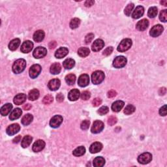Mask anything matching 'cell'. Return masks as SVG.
<instances>
[{
  "instance_id": "obj_1",
  "label": "cell",
  "mask_w": 167,
  "mask_h": 167,
  "mask_svg": "<svg viewBox=\"0 0 167 167\" xmlns=\"http://www.w3.org/2000/svg\"><path fill=\"white\" fill-rule=\"evenodd\" d=\"M26 66V61L23 59H19L16 61L12 65V71L16 74H19L24 70Z\"/></svg>"
},
{
  "instance_id": "obj_2",
  "label": "cell",
  "mask_w": 167,
  "mask_h": 167,
  "mask_svg": "<svg viewBox=\"0 0 167 167\" xmlns=\"http://www.w3.org/2000/svg\"><path fill=\"white\" fill-rule=\"evenodd\" d=\"M104 73L102 70H96L91 75V80L93 84L95 85L101 84L104 79Z\"/></svg>"
},
{
  "instance_id": "obj_3",
  "label": "cell",
  "mask_w": 167,
  "mask_h": 167,
  "mask_svg": "<svg viewBox=\"0 0 167 167\" xmlns=\"http://www.w3.org/2000/svg\"><path fill=\"white\" fill-rule=\"evenodd\" d=\"M132 46V41L130 39H125L122 40L117 46V50L120 52H124L129 50Z\"/></svg>"
},
{
  "instance_id": "obj_4",
  "label": "cell",
  "mask_w": 167,
  "mask_h": 167,
  "mask_svg": "<svg viewBox=\"0 0 167 167\" xmlns=\"http://www.w3.org/2000/svg\"><path fill=\"white\" fill-rule=\"evenodd\" d=\"M151 160H152V155L148 152L141 154L138 157V163L142 164H148L151 162Z\"/></svg>"
},
{
  "instance_id": "obj_5",
  "label": "cell",
  "mask_w": 167,
  "mask_h": 167,
  "mask_svg": "<svg viewBox=\"0 0 167 167\" xmlns=\"http://www.w3.org/2000/svg\"><path fill=\"white\" fill-rule=\"evenodd\" d=\"M127 60L124 56H117L113 61V66L117 69L122 68L127 64Z\"/></svg>"
},
{
  "instance_id": "obj_6",
  "label": "cell",
  "mask_w": 167,
  "mask_h": 167,
  "mask_svg": "<svg viewBox=\"0 0 167 167\" xmlns=\"http://www.w3.org/2000/svg\"><path fill=\"white\" fill-rule=\"evenodd\" d=\"M104 129V124L100 120H96L93 122L92 127H91V131L94 134H97L101 132Z\"/></svg>"
},
{
  "instance_id": "obj_7",
  "label": "cell",
  "mask_w": 167,
  "mask_h": 167,
  "mask_svg": "<svg viewBox=\"0 0 167 167\" xmlns=\"http://www.w3.org/2000/svg\"><path fill=\"white\" fill-rule=\"evenodd\" d=\"M41 71V65L38 64H35L32 65L30 67V70H29V74L30 77L31 78H35L38 77Z\"/></svg>"
},
{
  "instance_id": "obj_8",
  "label": "cell",
  "mask_w": 167,
  "mask_h": 167,
  "mask_svg": "<svg viewBox=\"0 0 167 167\" xmlns=\"http://www.w3.org/2000/svg\"><path fill=\"white\" fill-rule=\"evenodd\" d=\"M47 54V50L44 47L39 46L33 51V56L36 59H40L44 57Z\"/></svg>"
},
{
  "instance_id": "obj_9",
  "label": "cell",
  "mask_w": 167,
  "mask_h": 167,
  "mask_svg": "<svg viewBox=\"0 0 167 167\" xmlns=\"http://www.w3.org/2000/svg\"><path fill=\"white\" fill-rule=\"evenodd\" d=\"M163 27L160 24H157L154 26L151 29L150 31V34L153 37H157L161 35L163 31Z\"/></svg>"
},
{
  "instance_id": "obj_10",
  "label": "cell",
  "mask_w": 167,
  "mask_h": 167,
  "mask_svg": "<svg viewBox=\"0 0 167 167\" xmlns=\"http://www.w3.org/2000/svg\"><path fill=\"white\" fill-rule=\"evenodd\" d=\"M63 122V117L59 115H56L51 119L50 121V125L53 128H57Z\"/></svg>"
},
{
  "instance_id": "obj_11",
  "label": "cell",
  "mask_w": 167,
  "mask_h": 167,
  "mask_svg": "<svg viewBox=\"0 0 167 167\" xmlns=\"http://www.w3.org/2000/svg\"><path fill=\"white\" fill-rule=\"evenodd\" d=\"M33 47V43L30 41H26L21 46V52L23 53H29L31 51Z\"/></svg>"
},
{
  "instance_id": "obj_12",
  "label": "cell",
  "mask_w": 167,
  "mask_h": 167,
  "mask_svg": "<svg viewBox=\"0 0 167 167\" xmlns=\"http://www.w3.org/2000/svg\"><path fill=\"white\" fill-rule=\"evenodd\" d=\"M89 83H90V77L88 75H82L78 78V84L80 87H86L89 84Z\"/></svg>"
},
{
  "instance_id": "obj_13",
  "label": "cell",
  "mask_w": 167,
  "mask_h": 167,
  "mask_svg": "<svg viewBox=\"0 0 167 167\" xmlns=\"http://www.w3.org/2000/svg\"><path fill=\"white\" fill-rule=\"evenodd\" d=\"M20 129V125L18 124H14L9 125V126L7 128L6 132L7 133V135L12 136L17 134V133L19 131Z\"/></svg>"
},
{
  "instance_id": "obj_14",
  "label": "cell",
  "mask_w": 167,
  "mask_h": 167,
  "mask_svg": "<svg viewBox=\"0 0 167 167\" xmlns=\"http://www.w3.org/2000/svg\"><path fill=\"white\" fill-rule=\"evenodd\" d=\"M104 46V43L102 39H97L93 42V43L91 46V49L93 52H99L103 48Z\"/></svg>"
},
{
  "instance_id": "obj_15",
  "label": "cell",
  "mask_w": 167,
  "mask_h": 167,
  "mask_svg": "<svg viewBox=\"0 0 167 167\" xmlns=\"http://www.w3.org/2000/svg\"><path fill=\"white\" fill-rule=\"evenodd\" d=\"M45 147V142L42 140H38L33 144V151L34 152H39L43 150Z\"/></svg>"
},
{
  "instance_id": "obj_16",
  "label": "cell",
  "mask_w": 167,
  "mask_h": 167,
  "mask_svg": "<svg viewBox=\"0 0 167 167\" xmlns=\"http://www.w3.org/2000/svg\"><path fill=\"white\" fill-rule=\"evenodd\" d=\"M61 85V82L59 79H52L48 84V87L51 91H56L58 90Z\"/></svg>"
},
{
  "instance_id": "obj_17",
  "label": "cell",
  "mask_w": 167,
  "mask_h": 167,
  "mask_svg": "<svg viewBox=\"0 0 167 167\" xmlns=\"http://www.w3.org/2000/svg\"><path fill=\"white\" fill-rule=\"evenodd\" d=\"M80 91L77 89H73V90H70L68 94V99L71 101H75L78 100V98L80 97Z\"/></svg>"
},
{
  "instance_id": "obj_18",
  "label": "cell",
  "mask_w": 167,
  "mask_h": 167,
  "mask_svg": "<svg viewBox=\"0 0 167 167\" xmlns=\"http://www.w3.org/2000/svg\"><path fill=\"white\" fill-rule=\"evenodd\" d=\"M27 99V96L24 93H20L16 95L14 98V103L17 105H20V104H23L26 101Z\"/></svg>"
},
{
  "instance_id": "obj_19",
  "label": "cell",
  "mask_w": 167,
  "mask_h": 167,
  "mask_svg": "<svg viewBox=\"0 0 167 167\" xmlns=\"http://www.w3.org/2000/svg\"><path fill=\"white\" fill-rule=\"evenodd\" d=\"M144 13V9L142 6H138L136 7L134 11L132 14V17L134 19H138L140 18L141 17H142Z\"/></svg>"
},
{
  "instance_id": "obj_20",
  "label": "cell",
  "mask_w": 167,
  "mask_h": 167,
  "mask_svg": "<svg viewBox=\"0 0 167 167\" xmlns=\"http://www.w3.org/2000/svg\"><path fill=\"white\" fill-rule=\"evenodd\" d=\"M149 26V21L147 19H142L139 21L136 26V28L138 30L143 31L146 30Z\"/></svg>"
},
{
  "instance_id": "obj_21",
  "label": "cell",
  "mask_w": 167,
  "mask_h": 167,
  "mask_svg": "<svg viewBox=\"0 0 167 167\" xmlns=\"http://www.w3.org/2000/svg\"><path fill=\"white\" fill-rule=\"evenodd\" d=\"M68 53H69V50H68L67 48H65V47H61V48L57 50L56 53H55V56H56V58L61 59L64 57L65 56H66Z\"/></svg>"
},
{
  "instance_id": "obj_22",
  "label": "cell",
  "mask_w": 167,
  "mask_h": 167,
  "mask_svg": "<svg viewBox=\"0 0 167 167\" xmlns=\"http://www.w3.org/2000/svg\"><path fill=\"white\" fill-rule=\"evenodd\" d=\"M102 149H103V144L100 142H96L91 145L90 151L91 153H97L101 151Z\"/></svg>"
},
{
  "instance_id": "obj_23",
  "label": "cell",
  "mask_w": 167,
  "mask_h": 167,
  "mask_svg": "<svg viewBox=\"0 0 167 167\" xmlns=\"http://www.w3.org/2000/svg\"><path fill=\"white\" fill-rule=\"evenodd\" d=\"M44 36H45V34L43 30H38L34 33L33 40L37 43H40L44 39Z\"/></svg>"
},
{
  "instance_id": "obj_24",
  "label": "cell",
  "mask_w": 167,
  "mask_h": 167,
  "mask_svg": "<svg viewBox=\"0 0 167 167\" xmlns=\"http://www.w3.org/2000/svg\"><path fill=\"white\" fill-rule=\"evenodd\" d=\"M22 114V110L20 108H15L14 110H13L11 113H10L9 116V119L10 120H12V121L17 119L21 116Z\"/></svg>"
},
{
  "instance_id": "obj_25",
  "label": "cell",
  "mask_w": 167,
  "mask_h": 167,
  "mask_svg": "<svg viewBox=\"0 0 167 167\" xmlns=\"http://www.w3.org/2000/svg\"><path fill=\"white\" fill-rule=\"evenodd\" d=\"M124 102L122 101H117L112 104V110L114 112H118L123 108L124 106Z\"/></svg>"
},
{
  "instance_id": "obj_26",
  "label": "cell",
  "mask_w": 167,
  "mask_h": 167,
  "mask_svg": "<svg viewBox=\"0 0 167 167\" xmlns=\"http://www.w3.org/2000/svg\"><path fill=\"white\" fill-rule=\"evenodd\" d=\"M12 108V105L10 103H7L3 106L1 108V114L3 116H6L9 114Z\"/></svg>"
},
{
  "instance_id": "obj_27",
  "label": "cell",
  "mask_w": 167,
  "mask_h": 167,
  "mask_svg": "<svg viewBox=\"0 0 167 167\" xmlns=\"http://www.w3.org/2000/svg\"><path fill=\"white\" fill-rule=\"evenodd\" d=\"M61 67L59 63H54L52 64L50 69V71L52 75H58L61 72Z\"/></svg>"
},
{
  "instance_id": "obj_28",
  "label": "cell",
  "mask_w": 167,
  "mask_h": 167,
  "mask_svg": "<svg viewBox=\"0 0 167 167\" xmlns=\"http://www.w3.org/2000/svg\"><path fill=\"white\" fill-rule=\"evenodd\" d=\"M32 140L33 138L31 137V136L30 135L25 136L22 140V142H21V146H22V147L23 148H28V146L31 144V142H32Z\"/></svg>"
},
{
  "instance_id": "obj_29",
  "label": "cell",
  "mask_w": 167,
  "mask_h": 167,
  "mask_svg": "<svg viewBox=\"0 0 167 167\" xmlns=\"http://www.w3.org/2000/svg\"><path fill=\"white\" fill-rule=\"evenodd\" d=\"M75 65V61L72 59H67L63 63V66L66 69H71L72 68L74 67Z\"/></svg>"
},
{
  "instance_id": "obj_30",
  "label": "cell",
  "mask_w": 167,
  "mask_h": 167,
  "mask_svg": "<svg viewBox=\"0 0 167 167\" xmlns=\"http://www.w3.org/2000/svg\"><path fill=\"white\" fill-rule=\"evenodd\" d=\"M20 44V40L19 39H14L10 42L9 44V48L10 50L14 51L17 50Z\"/></svg>"
},
{
  "instance_id": "obj_31",
  "label": "cell",
  "mask_w": 167,
  "mask_h": 167,
  "mask_svg": "<svg viewBox=\"0 0 167 167\" xmlns=\"http://www.w3.org/2000/svg\"><path fill=\"white\" fill-rule=\"evenodd\" d=\"M39 97V91L37 89L31 90L28 94V98L30 101H35Z\"/></svg>"
},
{
  "instance_id": "obj_32",
  "label": "cell",
  "mask_w": 167,
  "mask_h": 167,
  "mask_svg": "<svg viewBox=\"0 0 167 167\" xmlns=\"http://www.w3.org/2000/svg\"><path fill=\"white\" fill-rule=\"evenodd\" d=\"M105 164V160L102 157H97L93 160V166L95 167H102Z\"/></svg>"
},
{
  "instance_id": "obj_33",
  "label": "cell",
  "mask_w": 167,
  "mask_h": 167,
  "mask_svg": "<svg viewBox=\"0 0 167 167\" xmlns=\"http://www.w3.org/2000/svg\"><path fill=\"white\" fill-rule=\"evenodd\" d=\"M33 117L31 114H28L25 115L24 116L22 117V124L23 125H28L29 124H30L33 121Z\"/></svg>"
},
{
  "instance_id": "obj_34",
  "label": "cell",
  "mask_w": 167,
  "mask_h": 167,
  "mask_svg": "<svg viewBox=\"0 0 167 167\" xmlns=\"http://www.w3.org/2000/svg\"><path fill=\"white\" fill-rule=\"evenodd\" d=\"M86 153V148L84 146H80L73 151L72 154L75 157H80Z\"/></svg>"
},
{
  "instance_id": "obj_35",
  "label": "cell",
  "mask_w": 167,
  "mask_h": 167,
  "mask_svg": "<svg viewBox=\"0 0 167 167\" xmlns=\"http://www.w3.org/2000/svg\"><path fill=\"white\" fill-rule=\"evenodd\" d=\"M90 53V49L88 48H86V47H82L78 49V54L79 55L80 57H85L86 56H88Z\"/></svg>"
},
{
  "instance_id": "obj_36",
  "label": "cell",
  "mask_w": 167,
  "mask_h": 167,
  "mask_svg": "<svg viewBox=\"0 0 167 167\" xmlns=\"http://www.w3.org/2000/svg\"><path fill=\"white\" fill-rule=\"evenodd\" d=\"M65 81L70 86H72L75 84L76 81V76L73 74H69L65 77Z\"/></svg>"
},
{
  "instance_id": "obj_37",
  "label": "cell",
  "mask_w": 167,
  "mask_h": 167,
  "mask_svg": "<svg viewBox=\"0 0 167 167\" xmlns=\"http://www.w3.org/2000/svg\"><path fill=\"white\" fill-rule=\"evenodd\" d=\"M157 12H158L157 8L156 7H151L148 10V15L150 18H153L156 17L157 14Z\"/></svg>"
},
{
  "instance_id": "obj_38",
  "label": "cell",
  "mask_w": 167,
  "mask_h": 167,
  "mask_svg": "<svg viewBox=\"0 0 167 167\" xmlns=\"http://www.w3.org/2000/svg\"><path fill=\"white\" fill-rule=\"evenodd\" d=\"M80 20L78 19L77 18H75L71 20L70 22V28L74 30V29H77L78 26H80Z\"/></svg>"
},
{
  "instance_id": "obj_39",
  "label": "cell",
  "mask_w": 167,
  "mask_h": 167,
  "mask_svg": "<svg viewBox=\"0 0 167 167\" xmlns=\"http://www.w3.org/2000/svg\"><path fill=\"white\" fill-rule=\"evenodd\" d=\"M135 107L132 104H128L124 109V113L126 115H130L135 111Z\"/></svg>"
},
{
  "instance_id": "obj_40",
  "label": "cell",
  "mask_w": 167,
  "mask_h": 167,
  "mask_svg": "<svg viewBox=\"0 0 167 167\" xmlns=\"http://www.w3.org/2000/svg\"><path fill=\"white\" fill-rule=\"evenodd\" d=\"M159 19L161 21V22H166L167 20V10L164 9L161 10L160 12V14H159Z\"/></svg>"
},
{
  "instance_id": "obj_41",
  "label": "cell",
  "mask_w": 167,
  "mask_h": 167,
  "mask_svg": "<svg viewBox=\"0 0 167 167\" xmlns=\"http://www.w3.org/2000/svg\"><path fill=\"white\" fill-rule=\"evenodd\" d=\"M133 8H134V4L133 3H130L127 5V6L125 7L124 12L125 15H127V17H129L130 15V13H131L132 10H133Z\"/></svg>"
},
{
  "instance_id": "obj_42",
  "label": "cell",
  "mask_w": 167,
  "mask_h": 167,
  "mask_svg": "<svg viewBox=\"0 0 167 167\" xmlns=\"http://www.w3.org/2000/svg\"><path fill=\"white\" fill-rule=\"evenodd\" d=\"M53 97L51 95H47L43 98V102L44 104H50L53 102Z\"/></svg>"
},
{
  "instance_id": "obj_43",
  "label": "cell",
  "mask_w": 167,
  "mask_h": 167,
  "mask_svg": "<svg viewBox=\"0 0 167 167\" xmlns=\"http://www.w3.org/2000/svg\"><path fill=\"white\" fill-rule=\"evenodd\" d=\"M109 109L107 106H103L101 107L98 110V113L101 115V116H103L104 114H106L108 112Z\"/></svg>"
},
{
  "instance_id": "obj_44",
  "label": "cell",
  "mask_w": 167,
  "mask_h": 167,
  "mask_svg": "<svg viewBox=\"0 0 167 167\" xmlns=\"http://www.w3.org/2000/svg\"><path fill=\"white\" fill-rule=\"evenodd\" d=\"M90 125V121L89 120H84L80 125V127L82 130H87Z\"/></svg>"
},
{
  "instance_id": "obj_45",
  "label": "cell",
  "mask_w": 167,
  "mask_h": 167,
  "mask_svg": "<svg viewBox=\"0 0 167 167\" xmlns=\"http://www.w3.org/2000/svg\"><path fill=\"white\" fill-rule=\"evenodd\" d=\"M80 97H81V99H82V100H84V101L88 100V99H90V97H91L90 92H89V91H83L82 94H81Z\"/></svg>"
},
{
  "instance_id": "obj_46",
  "label": "cell",
  "mask_w": 167,
  "mask_h": 167,
  "mask_svg": "<svg viewBox=\"0 0 167 167\" xmlns=\"http://www.w3.org/2000/svg\"><path fill=\"white\" fill-rule=\"evenodd\" d=\"M94 38V35L93 33H89L85 37V43L86 44H89L90 43Z\"/></svg>"
},
{
  "instance_id": "obj_47",
  "label": "cell",
  "mask_w": 167,
  "mask_h": 167,
  "mask_svg": "<svg viewBox=\"0 0 167 167\" xmlns=\"http://www.w3.org/2000/svg\"><path fill=\"white\" fill-rule=\"evenodd\" d=\"M117 121V119L116 117H114V116L110 117L108 119V125H111V126L116 124Z\"/></svg>"
},
{
  "instance_id": "obj_48",
  "label": "cell",
  "mask_w": 167,
  "mask_h": 167,
  "mask_svg": "<svg viewBox=\"0 0 167 167\" xmlns=\"http://www.w3.org/2000/svg\"><path fill=\"white\" fill-rule=\"evenodd\" d=\"M112 51H113V48L112 46H109L108 48H106L105 50H104L103 54L104 56H108L109 55H110L112 54Z\"/></svg>"
},
{
  "instance_id": "obj_49",
  "label": "cell",
  "mask_w": 167,
  "mask_h": 167,
  "mask_svg": "<svg viewBox=\"0 0 167 167\" xmlns=\"http://www.w3.org/2000/svg\"><path fill=\"white\" fill-rule=\"evenodd\" d=\"M102 103V100L100 98H95L92 101V104L93 106L97 107L99 106V105H101Z\"/></svg>"
},
{
  "instance_id": "obj_50",
  "label": "cell",
  "mask_w": 167,
  "mask_h": 167,
  "mask_svg": "<svg viewBox=\"0 0 167 167\" xmlns=\"http://www.w3.org/2000/svg\"><path fill=\"white\" fill-rule=\"evenodd\" d=\"M159 114L161 116H165L166 115V105H164L162 106L159 110Z\"/></svg>"
},
{
  "instance_id": "obj_51",
  "label": "cell",
  "mask_w": 167,
  "mask_h": 167,
  "mask_svg": "<svg viewBox=\"0 0 167 167\" xmlns=\"http://www.w3.org/2000/svg\"><path fill=\"white\" fill-rule=\"evenodd\" d=\"M116 95H117L116 91H115L114 90L109 91L108 92V94H107V95H108V97H109V98L114 97L116 96Z\"/></svg>"
},
{
  "instance_id": "obj_52",
  "label": "cell",
  "mask_w": 167,
  "mask_h": 167,
  "mask_svg": "<svg viewBox=\"0 0 167 167\" xmlns=\"http://www.w3.org/2000/svg\"><path fill=\"white\" fill-rule=\"evenodd\" d=\"M56 100L59 103H61L64 100V96L61 93H58L56 96Z\"/></svg>"
},
{
  "instance_id": "obj_53",
  "label": "cell",
  "mask_w": 167,
  "mask_h": 167,
  "mask_svg": "<svg viewBox=\"0 0 167 167\" xmlns=\"http://www.w3.org/2000/svg\"><path fill=\"white\" fill-rule=\"evenodd\" d=\"M95 3V1H91V0H89V1H86L85 2V6L86 7H91L92 5Z\"/></svg>"
},
{
  "instance_id": "obj_54",
  "label": "cell",
  "mask_w": 167,
  "mask_h": 167,
  "mask_svg": "<svg viewBox=\"0 0 167 167\" xmlns=\"http://www.w3.org/2000/svg\"><path fill=\"white\" fill-rule=\"evenodd\" d=\"M57 43L56 41H51L49 44V48L50 49H54L56 46Z\"/></svg>"
},
{
  "instance_id": "obj_55",
  "label": "cell",
  "mask_w": 167,
  "mask_h": 167,
  "mask_svg": "<svg viewBox=\"0 0 167 167\" xmlns=\"http://www.w3.org/2000/svg\"><path fill=\"white\" fill-rule=\"evenodd\" d=\"M31 105L30 104H26L25 105H23V108L25 110H30L31 108Z\"/></svg>"
},
{
  "instance_id": "obj_56",
  "label": "cell",
  "mask_w": 167,
  "mask_h": 167,
  "mask_svg": "<svg viewBox=\"0 0 167 167\" xmlns=\"http://www.w3.org/2000/svg\"><path fill=\"white\" fill-rule=\"evenodd\" d=\"M166 88H162L160 89V90H159V94H160L161 95H164V94L166 93Z\"/></svg>"
},
{
  "instance_id": "obj_57",
  "label": "cell",
  "mask_w": 167,
  "mask_h": 167,
  "mask_svg": "<svg viewBox=\"0 0 167 167\" xmlns=\"http://www.w3.org/2000/svg\"><path fill=\"white\" fill-rule=\"evenodd\" d=\"M21 140V136L19 135V136H18V137H17L16 138H14V139H13V143H18Z\"/></svg>"
},
{
  "instance_id": "obj_58",
  "label": "cell",
  "mask_w": 167,
  "mask_h": 167,
  "mask_svg": "<svg viewBox=\"0 0 167 167\" xmlns=\"http://www.w3.org/2000/svg\"><path fill=\"white\" fill-rule=\"evenodd\" d=\"M161 3L163 5H164V6H166L167 1H161Z\"/></svg>"
}]
</instances>
